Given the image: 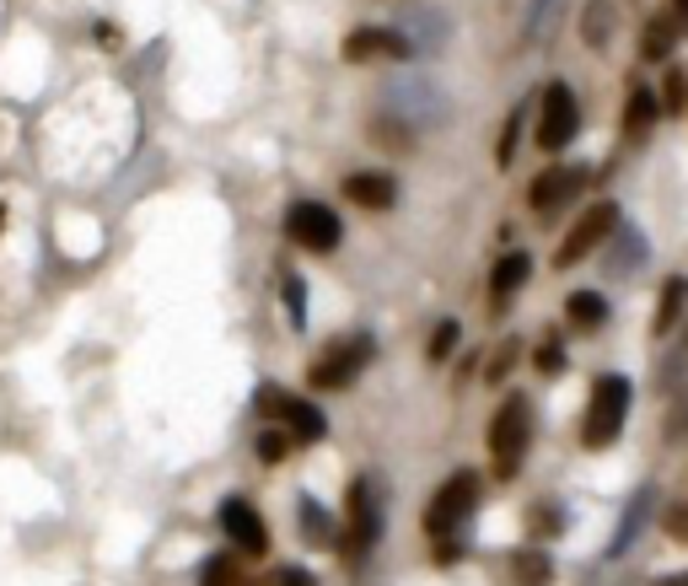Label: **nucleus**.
Listing matches in <instances>:
<instances>
[{"label":"nucleus","mask_w":688,"mask_h":586,"mask_svg":"<svg viewBox=\"0 0 688 586\" xmlns=\"http://www.w3.org/2000/svg\"><path fill=\"white\" fill-rule=\"evenodd\" d=\"M656 586H688V576H667V582H656Z\"/></svg>","instance_id":"obj_30"},{"label":"nucleus","mask_w":688,"mask_h":586,"mask_svg":"<svg viewBox=\"0 0 688 586\" xmlns=\"http://www.w3.org/2000/svg\"><path fill=\"white\" fill-rule=\"evenodd\" d=\"M586 189V168H549L532 178V189H527V205L532 210H554L565 205L570 194H581Z\"/></svg>","instance_id":"obj_10"},{"label":"nucleus","mask_w":688,"mask_h":586,"mask_svg":"<svg viewBox=\"0 0 688 586\" xmlns=\"http://www.w3.org/2000/svg\"><path fill=\"white\" fill-rule=\"evenodd\" d=\"M538 366H543L549 377L565 372V350H560V339H543V344H538Z\"/></svg>","instance_id":"obj_23"},{"label":"nucleus","mask_w":688,"mask_h":586,"mask_svg":"<svg viewBox=\"0 0 688 586\" xmlns=\"http://www.w3.org/2000/svg\"><path fill=\"white\" fill-rule=\"evenodd\" d=\"M684 296H688V280H667V291H661V301H656V323H650V334H656V339L678 323V312H684Z\"/></svg>","instance_id":"obj_16"},{"label":"nucleus","mask_w":688,"mask_h":586,"mask_svg":"<svg viewBox=\"0 0 688 586\" xmlns=\"http://www.w3.org/2000/svg\"><path fill=\"white\" fill-rule=\"evenodd\" d=\"M474 505H479V473H452L436 484V496L425 505V533L431 539H452V533H463V522L474 516Z\"/></svg>","instance_id":"obj_3"},{"label":"nucleus","mask_w":688,"mask_h":586,"mask_svg":"<svg viewBox=\"0 0 688 586\" xmlns=\"http://www.w3.org/2000/svg\"><path fill=\"white\" fill-rule=\"evenodd\" d=\"M452 350H457V323H442L436 339H431V361H446Z\"/></svg>","instance_id":"obj_24"},{"label":"nucleus","mask_w":688,"mask_h":586,"mask_svg":"<svg viewBox=\"0 0 688 586\" xmlns=\"http://www.w3.org/2000/svg\"><path fill=\"white\" fill-rule=\"evenodd\" d=\"M221 533L243 548V554H264V548H269V528H264V516H258L247 501H237V496L221 505Z\"/></svg>","instance_id":"obj_9"},{"label":"nucleus","mask_w":688,"mask_h":586,"mask_svg":"<svg viewBox=\"0 0 688 586\" xmlns=\"http://www.w3.org/2000/svg\"><path fill=\"white\" fill-rule=\"evenodd\" d=\"M667 22H678V33H688V0H673V11H667Z\"/></svg>","instance_id":"obj_28"},{"label":"nucleus","mask_w":688,"mask_h":586,"mask_svg":"<svg viewBox=\"0 0 688 586\" xmlns=\"http://www.w3.org/2000/svg\"><path fill=\"white\" fill-rule=\"evenodd\" d=\"M549 576H554L549 554H538V548H522V554H517V582L522 586H549Z\"/></svg>","instance_id":"obj_20"},{"label":"nucleus","mask_w":688,"mask_h":586,"mask_svg":"<svg viewBox=\"0 0 688 586\" xmlns=\"http://www.w3.org/2000/svg\"><path fill=\"white\" fill-rule=\"evenodd\" d=\"M656 103H667V114H678V103H684V76H678V71L667 76V92H661Z\"/></svg>","instance_id":"obj_25"},{"label":"nucleus","mask_w":688,"mask_h":586,"mask_svg":"<svg viewBox=\"0 0 688 586\" xmlns=\"http://www.w3.org/2000/svg\"><path fill=\"white\" fill-rule=\"evenodd\" d=\"M345 194H350L356 205H366V210H388L399 189H393L388 172H350V178H345Z\"/></svg>","instance_id":"obj_13"},{"label":"nucleus","mask_w":688,"mask_h":586,"mask_svg":"<svg viewBox=\"0 0 688 586\" xmlns=\"http://www.w3.org/2000/svg\"><path fill=\"white\" fill-rule=\"evenodd\" d=\"M290 447H296V441H290L285 430H264V436H258V462H285Z\"/></svg>","instance_id":"obj_22"},{"label":"nucleus","mask_w":688,"mask_h":586,"mask_svg":"<svg viewBox=\"0 0 688 586\" xmlns=\"http://www.w3.org/2000/svg\"><path fill=\"white\" fill-rule=\"evenodd\" d=\"M258 409L269 419H281L290 441H324V430H328L324 409H313L307 398H296V393H285V387H264V393H258Z\"/></svg>","instance_id":"obj_6"},{"label":"nucleus","mask_w":688,"mask_h":586,"mask_svg":"<svg viewBox=\"0 0 688 586\" xmlns=\"http://www.w3.org/2000/svg\"><path fill=\"white\" fill-rule=\"evenodd\" d=\"M673 43H678V28H667V17H656V22L646 28V60L673 54Z\"/></svg>","instance_id":"obj_21"},{"label":"nucleus","mask_w":688,"mask_h":586,"mask_svg":"<svg viewBox=\"0 0 688 586\" xmlns=\"http://www.w3.org/2000/svg\"><path fill=\"white\" fill-rule=\"evenodd\" d=\"M275 586H313V576H307V571H296V565H290V571H281V576H275Z\"/></svg>","instance_id":"obj_27"},{"label":"nucleus","mask_w":688,"mask_h":586,"mask_svg":"<svg viewBox=\"0 0 688 586\" xmlns=\"http://www.w3.org/2000/svg\"><path fill=\"white\" fill-rule=\"evenodd\" d=\"M200 586H253V582L237 571V554H210L200 571Z\"/></svg>","instance_id":"obj_17"},{"label":"nucleus","mask_w":688,"mask_h":586,"mask_svg":"<svg viewBox=\"0 0 688 586\" xmlns=\"http://www.w3.org/2000/svg\"><path fill=\"white\" fill-rule=\"evenodd\" d=\"M285 296H290V318H296V329H301L307 307H301V286H296V275H285Z\"/></svg>","instance_id":"obj_26"},{"label":"nucleus","mask_w":688,"mask_h":586,"mask_svg":"<svg viewBox=\"0 0 688 586\" xmlns=\"http://www.w3.org/2000/svg\"><path fill=\"white\" fill-rule=\"evenodd\" d=\"M0 221H6V215H0Z\"/></svg>","instance_id":"obj_31"},{"label":"nucleus","mask_w":688,"mask_h":586,"mask_svg":"<svg viewBox=\"0 0 688 586\" xmlns=\"http://www.w3.org/2000/svg\"><path fill=\"white\" fill-rule=\"evenodd\" d=\"M527 275H532V258H527V253H506V258L495 264V275H489V301H511V296L522 291Z\"/></svg>","instance_id":"obj_14"},{"label":"nucleus","mask_w":688,"mask_h":586,"mask_svg":"<svg viewBox=\"0 0 688 586\" xmlns=\"http://www.w3.org/2000/svg\"><path fill=\"white\" fill-rule=\"evenodd\" d=\"M656 114H661V103H656V92H635L629 97V114H624V135H646L650 125H656Z\"/></svg>","instance_id":"obj_18"},{"label":"nucleus","mask_w":688,"mask_h":586,"mask_svg":"<svg viewBox=\"0 0 688 586\" xmlns=\"http://www.w3.org/2000/svg\"><path fill=\"white\" fill-rule=\"evenodd\" d=\"M285 237L307 253H334L339 248V215L324 200H296L285 210Z\"/></svg>","instance_id":"obj_5"},{"label":"nucleus","mask_w":688,"mask_h":586,"mask_svg":"<svg viewBox=\"0 0 688 586\" xmlns=\"http://www.w3.org/2000/svg\"><path fill=\"white\" fill-rule=\"evenodd\" d=\"M527 441H532V409H527L522 393H511L495 419H489L485 430V447H489V462H495V479H511L517 468H522V452Z\"/></svg>","instance_id":"obj_1"},{"label":"nucleus","mask_w":688,"mask_h":586,"mask_svg":"<svg viewBox=\"0 0 688 586\" xmlns=\"http://www.w3.org/2000/svg\"><path fill=\"white\" fill-rule=\"evenodd\" d=\"M301 533H307V544L313 548H334L339 539H334V522L324 516V505L318 501H301Z\"/></svg>","instance_id":"obj_19"},{"label":"nucleus","mask_w":688,"mask_h":586,"mask_svg":"<svg viewBox=\"0 0 688 586\" xmlns=\"http://www.w3.org/2000/svg\"><path fill=\"white\" fill-rule=\"evenodd\" d=\"M667 522H673V528H678V533H684V539H688V511H673Z\"/></svg>","instance_id":"obj_29"},{"label":"nucleus","mask_w":688,"mask_h":586,"mask_svg":"<svg viewBox=\"0 0 688 586\" xmlns=\"http://www.w3.org/2000/svg\"><path fill=\"white\" fill-rule=\"evenodd\" d=\"M565 318L575 323V329H603V318H607V301L597 291H575L565 301Z\"/></svg>","instance_id":"obj_15"},{"label":"nucleus","mask_w":688,"mask_h":586,"mask_svg":"<svg viewBox=\"0 0 688 586\" xmlns=\"http://www.w3.org/2000/svg\"><path fill=\"white\" fill-rule=\"evenodd\" d=\"M575 125H581V108H575L570 86L554 82L543 92V108H538V146H543V151H565Z\"/></svg>","instance_id":"obj_7"},{"label":"nucleus","mask_w":688,"mask_h":586,"mask_svg":"<svg viewBox=\"0 0 688 586\" xmlns=\"http://www.w3.org/2000/svg\"><path fill=\"white\" fill-rule=\"evenodd\" d=\"M624 419H629V382L607 372V377L592 382V404H586V419H581V441L597 452V447H607V441L624 430Z\"/></svg>","instance_id":"obj_4"},{"label":"nucleus","mask_w":688,"mask_h":586,"mask_svg":"<svg viewBox=\"0 0 688 586\" xmlns=\"http://www.w3.org/2000/svg\"><path fill=\"white\" fill-rule=\"evenodd\" d=\"M377 528H382V516H377V501H371V490H366V479L350 490V560H361L366 548L377 544Z\"/></svg>","instance_id":"obj_12"},{"label":"nucleus","mask_w":688,"mask_h":586,"mask_svg":"<svg viewBox=\"0 0 688 586\" xmlns=\"http://www.w3.org/2000/svg\"><path fill=\"white\" fill-rule=\"evenodd\" d=\"M409 54V39L399 33H388V28H361V33H350L345 39V60H404Z\"/></svg>","instance_id":"obj_11"},{"label":"nucleus","mask_w":688,"mask_h":586,"mask_svg":"<svg viewBox=\"0 0 688 586\" xmlns=\"http://www.w3.org/2000/svg\"><path fill=\"white\" fill-rule=\"evenodd\" d=\"M371 339L366 334H345L324 344L318 355H313V366H307V382L318 387V393H339V387H350V382L366 372V361H371Z\"/></svg>","instance_id":"obj_2"},{"label":"nucleus","mask_w":688,"mask_h":586,"mask_svg":"<svg viewBox=\"0 0 688 586\" xmlns=\"http://www.w3.org/2000/svg\"><path fill=\"white\" fill-rule=\"evenodd\" d=\"M613 226H618V210H613V205H592L586 215H581V221H575V226H570V237L560 243V253H554V264H560V269H570V264H575L581 253H592V248H597V243H603V237L613 232Z\"/></svg>","instance_id":"obj_8"}]
</instances>
